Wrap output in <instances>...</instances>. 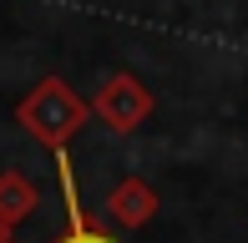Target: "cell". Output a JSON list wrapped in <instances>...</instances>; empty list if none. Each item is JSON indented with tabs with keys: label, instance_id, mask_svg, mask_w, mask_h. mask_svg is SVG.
<instances>
[{
	"label": "cell",
	"instance_id": "6da1fadb",
	"mask_svg": "<svg viewBox=\"0 0 248 243\" xmlns=\"http://www.w3.org/2000/svg\"><path fill=\"white\" fill-rule=\"evenodd\" d=\"M16 122L56 157V152H66L71 137L92 122V102L76 96V86L66 81V76H46V81H36L16 102Z\"/></svg>",
	"mask_w": 248,
	"mask_h": 243
},
{
	"label": "cell",
	"instance_id": "7a4b0ae2",
	"mask_svg": "<svg viewBox=\"0 0 248 243\" xmlns=\"http://www.w3.org/2000/svg\"><path fill=\"white\" fill-rule=\"evenodd\" d=\"M152 112H157V102H152L147 81H137L132 71H111L107 81L96 86V96H92V117L107 132H117V137H132Z\"/></svg>",
	"mask_w": 248,
	"mask_h": 243
},
{
	"label": "cell",
	"instance_id": "3957f363",
	"mask_svg": "<svg viewBox=\"0 0 248 243\" xmlns=\"http://www.w3.org/2000/svg\"><path fill=\"white\" fill-rule=\"evenodd\" d=\"M56 178H61V203H66V233L56 243H122L111 228H101L86 213L81 193H76V172H71V152H56Z\"/></svg>",
	"mask_w": 248,
	"mask_h": 243
},
{
	"label": "cell",
	"instance_id": "277c9868",
	"mask_svg": "<svg viewBox=\"0 0 248 243\" xmlns=\"http://www.w3.org/2000/svg\"><path fill=\"white\" fill-rule=\"evenodd\" d=\"M107 218L117 228H127V233H137V228H147L152 218H157V208H162V197H157V187L147 182V178H137V172H132V178H122L117 187H111L107 193Z\"/></svg>",
	"mask_w": 248,
	"mask_h": 243
},
{
	"label": "cell",
	"instance_id": "5b68a950",
	"mask_svg": "<svg viewBox=\"0 0 248 243\" xmlns=\"http://www.w3.org/2000/svg\"><path fill=\"white\" fill-rule=\"evenodd\" d=\"M36 203H41V187L26 178V172H0V223H26L31 213H36Z\"/></svg>",
	"mask_w": 248,
	"mask_h": 243
},
{
	"label": "cell",
	"instance_id": "8992f818",
	"mask_svg": "<svg viewBox=\"0 0 248 243\" xmlns=\"http://www.w3.org/2000/svg\"><path fill=\"white\" fill-rule=\"evenodd\" d=\"M0 243H16V228L10 223H0Z\"/></svg>",
	"mask_w": 248,
	"mask_h": 243
}]
</instances>
